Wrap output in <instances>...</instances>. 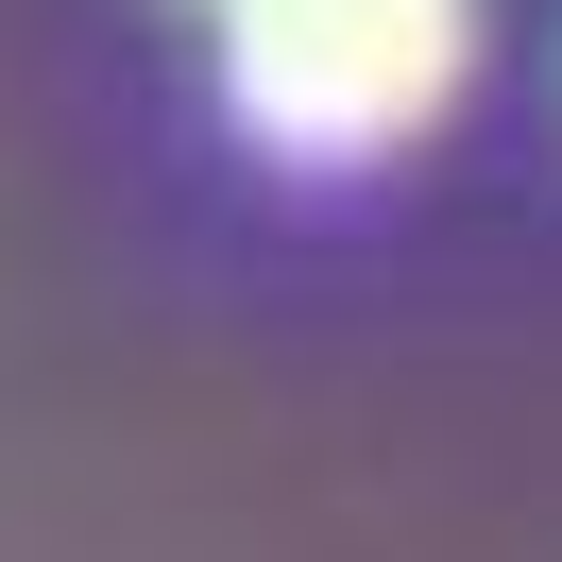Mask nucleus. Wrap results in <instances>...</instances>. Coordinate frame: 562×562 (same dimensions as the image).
Instances as JSON below:
<instances>
[{
  "instance_id": "nucleus-1",
  "label": "nucleus",
  "mask_w": 562,
  "mask_h": 562,
  "mask_svg": "<svg viewBox=\"0 0 562 562\" xmlns=\"http://www.w3.org/2000/svg\"><path fill=\"white\" fill-rule=\"evenodd\" d=\"M477 86V0H222V103L290 171L409 154Z\"/></svg>"
}]
</instances>
